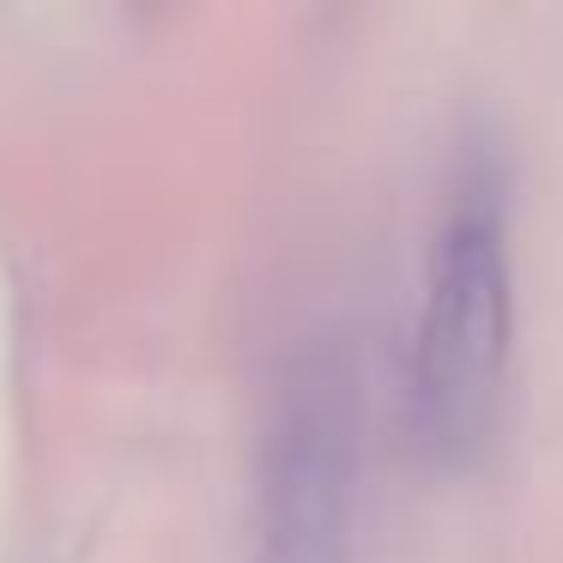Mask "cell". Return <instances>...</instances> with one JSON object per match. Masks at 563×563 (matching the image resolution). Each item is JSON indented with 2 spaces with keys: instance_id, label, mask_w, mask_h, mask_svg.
<instances>
[{
  "instance_id": "1",
  "label": "cell",
  "mask_w": 563,
  "mask_h": 563,
  "mask_svg": "<svg viewBox=\"0 0 563 563\" xmlns=\"http://www.w3.org/2000/svg\"><path fill=\"white\" fill-rule=\"evenodd\" d=\"M515 345L509 212L497 170H461L430 236L412 333V437L430 466H466L490 442Z\"/></svg>"
},
{
  "instance_id": "2",
  "label": "cell",
  "mask_w": 563,
  "mask_h": 563,
  "mask_svg": "<svg viewBox=\"0 0 563 563\" xmlns=\"http://www.w3.org/2000/svg\"><path fill=\"white\" fill-rule=\"evenodd\" d=\"M357 369L316 345L291 364L261 454V539L255 563H352L357 527Z\"/></svg>"
}]
</instances>
